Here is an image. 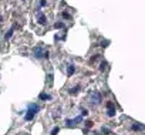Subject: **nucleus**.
Wrapping results in <instances>:
<instances>
[{
    "mask_svg": "<svg viewBox=\"0 0 145 135\" xmlns=\"http://www.w3.org/2000/svg\"><path fill=\"white\" fill-rule=\"evenodd\" d=\"M87 115H88V111H87L85 108H83V110H81V117H87Z\"/></svg>",
    "mask_w": 145,
    "mask_h": 135,
    "instance_id": "nucleus-21",
    "label": "nucleus"
},
{
    "mask_svg": "<svg viewBox=\"0 0 145 135\" xmlns=\"http://www.w3.org/2000/svg\"><path fill=\"white\" fill-rule=\"evenodd\" d=\"M75 73V65L74 64H68V68H67V74L68 75H73Z\"/></svg>",
    "mask_w": 145,
    "mask_h": 135,
    "instance_id": "nucleus-11",
    "label": "nucleus"
},
{
    "mask_svg": "<svg viewBox=\"0 0 145 135\" xmlns=\"http://www.w3.org/2000/svg\"><path fill=\"white\" fill-rule=\"evenodd\" d=\"M14 28H17V24H16V23L11 26V28H9V30H7V33H6V36H4V40H6V41L11 38V36H13V33H14Z\"/></svg>",
    "mask_w": 145,
    "mask_h": 135,
    "instance_id": "nucleus-6",
    "label": "nucleus"
},
{
    "mask_svg": "<svg viewBox=\"0 0 145 135\" xmlns=\"http://www.w3.org/2000/svg\"><path fill=\"white\" fill-rule=\"evenodd\" d=\"M61 17H63L64 20H73V17H71V14H70L68 11H63V13H61Z\"/></svg>",
    "mask_w": 145,
    "mask_h": 135,
    "instance_id": "nucleus-12",
    "label": "nucleus"
},
{
    "mask_svg": "<svg viewBox=\"0 0 145 135\" xmlns=\"http://www.w3.org/2000/svg\"><path fill=\"white\" fill-rule=\"evenodd\" d=\"M80 91H81V85H75V87H73V88L68 90V94L70 95H77Z\"/></svg>",
    "mask_w": 145,
    "mask_h": 135,
    "instance_id": "nucleus-7",
    "label": "nucleus"
},
{
    "mask_svg": "<svg viewBox=\"0 0 145 135\" xmlns=\"http://www.w3.org/2000/svg\"><path fill=\"white\" fill-rule=\"evenodd\" d=\"M54 27H56V28H65V24H64V23H61V21H58V23H56V24H54Z\"/></svg>",
    "mask_w": 145,
    "mask_h": 135,
    "instance_id": "nucleus-17",
    "label": "nucleus"
},
{
    "mask_svg": "<svg viewBox=\"0 0 145 135\" xmlns=\"http://www.w3.org/2000/svg\"><path fill=\"white\" fill-rule=\"evenodd\" d=\"M105 108H107V115H108L110 118H112V117L115 115V107H114V102H112V101H107Z\"/></svg>",
    "mask_w": 145,
    "mask_h": 135,
    "instance_id": "nucleus-4",
    "label": "nucleus"
},
{
    "mask_svg": "<svg viewBox=\"0 0 145 135\" xmlns=\"http://www.w3.org/2000/svg\"><path fill=\"white\" fill-rule=\"evenodd\" d=\"M36 19H37V23L40 26H46L47 24V16L40 10V7H37V11H36Z\"/></svg>",
    "mask_w": 145,
    "mask_h": 135,
    "instance_id": "nucleus-2",
    "label": "nucleus"
},
{
    "mask_svg": "<svg viewBox=\"0 0 145 135\" xmlns=\"http://www.w3.org/2000/svg\"><path fill=\"white\" fill-rule=\"evenodd\" d=\"M90 97H91V101H90V102H93L94 105L100 104L101 100H103V95H101L98 91H90Z\"/></svg>",
    "mask_w": 145,
    "mask_h": 135,
    "instance_id": "nucleus-3",
    "label": "nucleus"
},
{
    "mask_svg": "<svg viewBox=\"0 0 145 135\" xmlns=\"http://www.w3.org/2000/svg\"><path fill=\"white\" fill-rule=\"evenodd\" d=\"M58 132H60V128H58V127H54V128L51 130V134L50 135H57Z\"/></svg>",
    "mask_w": 145,
    "mask_h": 135,
    "instance_id": "nucleus-18",
    "label": "nucleus"
},
{
    "mask_svg": "<svg viewBox=\"0 0 145 135\" xmlns=\"http://www.w3.org/2000/svg\"><path fill=\"white\" fill-rule=\"evenodd\" d=\"M81 121H83V117H81V115H78V117H75L74 120H67V121H65V125H67V127H70V128H73V127H75V124L81 122Z\"/></svg>",
    "mask_w": 145,
    "mask_h": 135,
    "instance_id": "nucleus-5",
    "label": "nucleus"
},
{
    "mask_svg": "<svg viewBox=\"0 0 145 135\" xmlns=\"http://www.w3.org/2000/svg\"><path fill=\"white\" fill-rule=\"evenodd\" d=\"M34 115H36V114H33V112H30V111H27V114L24 115V120H26V121H31V120L34 118Z\"/></svg>",
    "mask_w": 145,
    "mask_h": 135,
    "instance_id": "nucleus-13",
    "label": "nucleus"
},
{
    "mask_svg": "<svg viewBox=\"0 0 145 135\" xmlns=\"http://www.w3.org/2000/svg\"><path fill=\"white\" fill-rule=\"evenodd\" d=\"M103 132H104V134H111V131H110L107 127H104V128H103Z\"/></svg>",
    "mask_w": 145,
    "mask_h": 135,
    "instance_id": "nucleus-22",
    "label": "nucleus"
},
{
    "mask_svg": "<svg viewBox=\"0 0 145 135\" xmlns=\"http://www.w3.org/2000/svg\"><path fill=\"white\" fill-rule=\"evenodd\" d=\"M53 78H54V75L50 73V74H47V78H46V81H47V85H51L53 84Z\"/></svg>",
    "mask_w": 145,
    "mask_h": 135,
    "instance_id": "nucleus-14",
    "label": "nucleus"
},
{
    "mask_svg": "<svg viewBox=\"0 0 145 135\" xmlns=\"http://www.w3.org/2000/svg\"><path fill=\"white\" fill-rule=\"evenodd\" d=\"M131 130H132V131H142V130H144V125H142L141 122H134L132 127H131Z\"/></svg>",
    "mask_w": 145,
    "mask_h": 135,
    "instance_id": "nucleus-9",
    "label": "nucleus"
},
{
    "mask_svg": "<svg viewBox=\"0 0 145 135\" xmlns=\"http://www.w3.org/2000/svg\"><path fill=\"white\" fill-rule=\"evenodd\" d=\"M1 21H3V16H0V23H1Z\"/></svg>",
    "mask_w": 145,
    "mask_h": 135,
    "instance_id": "nucleus-24",
    "label": "nucleus"
},
{
    "mask_svg": "<svg viewBox=\"0 0 145 135\" xmlns=\"http://www.w3.org/2000/svg\"><path fill=\"white\" fill-rule=\"evenodd\" d=\"M47 4H48L47 0H40V6H38V7H46Z\"/></svg>",
    "mask_w": 145,
    "mask_h": 135,
    "instance_id": "nucleus-20",
    "label": "nucleus"
},
{
    "mask_svg": "<svg viewBox=\"0 0 145 135\" xmlns=\"http://www.w3.org/2000/svg\"><path fill=\"white\" fill-rule=\"evenodd\" d=\"M27 111H30V112H33V114H37L38 111H40V107L37 105V104H28V110Z\"/></svg>",
    "mask_w": 145,
    "mask_h": 135,
    "instance_id": "nucleus-8",
    "label": "nucleus"
},
{
    "mask_svg": "<svg viewBox=\"0 0 145 135\" xmlns=\"http://www.w3.org/2000/svg\"><path fill=\"white\" fill-rule=\"evenodd\" d=\"M33 56L37 58V60H41V58H46V60H48V57H50V53H48V50L44 47V46H36L34 48H33Z\"/></svg>",
    "mask_w": 145,
    "mask_h": 135,
    "instance_id": "nucleus-1",
    "label": "nucleus"
},
{
    "mask_svg": "<svg viewBox=\"0 0 145 135\" xmlns=\"http://www.w3.org/2000/svg\"><path fill=\"white\" fill-rule=\"evenodd\" d=\"M38 98H40L41 101H50V100H51V95L47 94V93H41V94L38 95Z\"/></svg>",
    "mask_w": 145,
    "mask_h": 135,
    "instance_id": "nucleus-10",
    "label": "nucleus"
},
{
    "mask_svg": "<svg viewBox=\"0 0 145 135\" xmlns=\"http://www.w3.org/2000/svg\"><path fill=\"white\" fill-rule=\"evenodd\" d=\"M107 67H108L107 61H103V63L100 64V71H105V70H107Z\"/></svg>",
    "mask_w": 145,
    "mask_h": 135,
    "instance_id": "nucleus-16",
    "label": "nucleus"
},
{
    "mask_svg": "<svg viewBox=\"0 0 145 135\" xmlns=\"http://www.w3.org/2000/svg\"><path fill=\"white\" fill-rule=\"evenodd\" d=\"M93 125H94V122H93V121H90V120H88V121H85V130H88V128H91Z\"/></svg>",
    "mask_w": 145,
    "mask_h": 135,
    "instance_id": "nucleus-19",
    "label": "nucleus"
},
{
    "mask_svg": "<svg viewBox=\"0 0 145 135\" xmlns=\"http://www.w3.org/2000/svg\"><path fill=\"white\" fill-rule=\"evenodd\" d=\"M100 58H101V56H100V54H95V56H93V57H91L90 63H91V64H94V63H97V61H98Z\"/></svg>",
    "mask_w": 145,
    "mask_h": 135,
    "instance_id": "nucleus-15",
    "label": "nucleus"
},
{
    "mask_svg": "<svg viewBox=\"0 0 145 135\" xmlns=\"http://www.w3.org/2000/svg\"><path fill=\"white\" fill-rule=\"evenodd\" d=\"M108 43H110V41H107V40H105V41H103L100 46H101V47H107V46H108Z\"/></svg>",
    "mask_w": 145,
    "mask_h": 135,
    "instance_id": "nucleus-23",
    "label": "nucleus"
}]
</instances>
